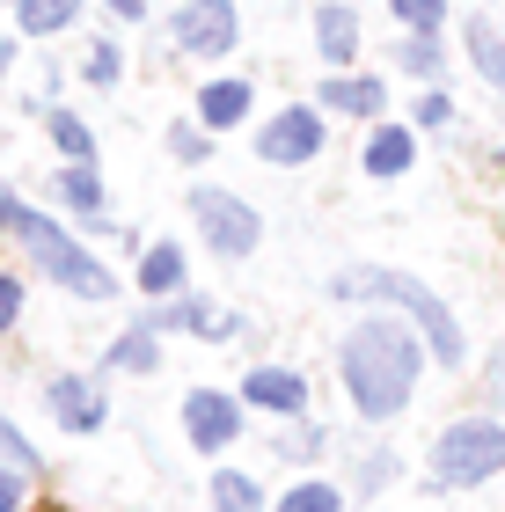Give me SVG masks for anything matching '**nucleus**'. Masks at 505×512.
Instances as JSON below:
<instances>
[{"label": "nucleus", "instance_id": "nucleus-1", "mask_svg": "<svg viewBox=\"0 0 505 512\" xmlns=\"http://www.w3.org/2000/svg\"><path fill=\"white\" fill-rule=\"evenodd\" d=\"M418 337L403 330V322H359L352 337H344V352H337V374H344V395H352V410L366 417V425H388V417H403L410 410V388H418Z\"/></svg>", "mask_w": 505, "mask_h": 512}, {"label": "nucleus", "instance_id": "nucleus-2", "mask_svg": "<svg viewBox=\"0 0 505 512\" xmlns=\"http://www.w3.org/2000/svg\"><path fill=\"white\" fill-rule=\"evenodd\" d=\"M337 300H396V308L425 330V352L440 359V366H462L469 359V344H462V322H454V308L440 293H425L418 278H403V271H381V264H352V271H337Z\"/></svg>", "mask_w": 505, "mask_h": 512}, {"label": "nucleus", "instance_id": "nucleus-3", "mask_svg": "<svg viewBox=\"0 0 505 512\" xmlns=\"http://www.w3.org/2000/svg\"><path fill=\"white\" fill-rule=\"evenodd\" d=\"M505 469V425L498 417H462L432 439V491H476Z\"/></svg>", "mask_w": 505, "mask_h": 512}, {"label": "nucleus", "instance_id": "nucleus-4", "mask_svg": "<svg viewBox=\"0 0 505 512\" xmlns=\"http://www.w3.org/2000/svg\"><path fill=\"white\" fill-rule=\"evenodd\" d=\"M15 235L30 242V256H37V264L59 278V286H74L81 300H110V271H103V264H96V256H88L81 242H66V235H59V227L44 220V213H22V227H15Z\"/></svg>", "mask_w": 505, "mask_h": 512}, {"label": "nucleus", "instance_id": "nucleus-5", "mask_svg": "<svg viewBox=\"0 0 505 512\" xmlns=\"http://www.w3.org/2000/svg\"><path fill=\"white\" fill-rule=\"evenodd\" d=\"M183 432H191L198 454H227V447L242 439V395L191 388V395H183Z\"/></svg>", "mask_w": 505, "mask_h": 512}, {"label": "nucleus", "instance_id": "nucleus-6", "mask_svg": "<svg viewBox=\"0 0 505 512\" xmlns=\"http://www.w3.org/2000/svg\"><path fill=\"white\" fill-rule=\"evenodd\" d=\"M176 44L191 59H213V52H235V8L227 0H183V8L169 15Z\"/></svg>", "mask_w": 505, "mask_h": 512}, {"label": "nucleus", "instance_id": "nucleus-7", "mask_svg": "<svg viewBox=\"0 0 505 512\" xmlns=\"http://www.w3.org/2000/svg\"><path fill=\"white\" fill-rule=\"evenodd\" d=\"M191 213L205 220V242H213L220 256H249V249H257V213H249L242 198H227V191H198V198H191Z\"/></svg>", "mask_w": 505, "mask_h": 512}, {"label": "nucleus", "instance_id": "nucleus-8", "mask_svg": "<svg viewBox=\"0 0 505 512\" xmlns=\"http://www.w3.org/2000/svg\"><path fill=\"white\" fill-rule=\"evenodd\" d=\"M44 403H52V417H59L66 432H81V439L110 425V403H103V388H96V381H81V374H59Z\"/></svg>", "mask_w": 505, "mask_h": 512}, {"label": "nucleus", "instance_id": "nucleus-9", "mask_svg": "<svg viewBox=\"0 0 505 512\" xmlns=\"http://www.w3.org/2000/svg\"><path fill=\"white\" fill-rule=\"evenodd\" d=\"M242 403H257L271 417H301L308 410V381L293 374V366H257V374L242 381Z\"/></svg>", "mask_w": 505, "mask_h": 512}, {"label": "nucleus", "instance_id": "nucleus-10", "mask_svg": "<svg viewBox=\"0 0 505 512\" xmlns=\"http://www.w3.org/2000/svg\"><path fill=\"white\" fill-rule=\"evenodd\" d=\"M323 147V118L315 110H286V118L264 125V161H308Z\"/></svg>", "mask_w": 505, "mask_h": 512}, {"label": "nucleus", "instance_id": "nucleus-11", "mask_svg": "<svg viewBox=\"0 0 505 512\" xmlns=\"http://www.w3.org/2000/svg\"><path fill=\"white\" fill-rule=\"evenodd\" d=\"M315 44H323L330 66H344V59L359 52V15L352 8H323V15H315Z\"/></svg>", "mask_w": 505, "mask_h": 512}, {"label": "nucleus", "instance_id": "nucleus-12", "mask_svg": "<svg viewBox=\"0 0 505 512\" xmlns=\"http://www.w3.org/2000/svg\"><path fill=\"white\" fill-rule=\"evenodd\" d=\"M410 154H418V139H410L403 125H381L374 139H366V169H374V176H403Z\"/></svg>", "mask_w": 505, "mask_h": 512}, {"label": "nucleus", "instance_id": "nucleus-13", "mask_svg": "<svg viewBox=\"0 0 505 512\" xmlns=\"http://www.w3.org/2000/svg\"><path fill=\"white\" fill-rule=\"evenodd\" d=\"M381 103H388V96H381V81H359V74H352V81L337 74V81L323 88V110H344V118H374Z\"/></svg>", "mask_w": 505, "mask_h": 512}, {"label": "nucleus", "instance_id": "nucleus-14", "mask_svg": "<svg viewBox=\"0 0 505 512\" xmlns=\"http://www.w3.org/2000/svg\"><path fill=\"white\" fill-rule=\"evenodd\" d=\"M462 37H469V59H476V74H484V81L498 88V96H505V37L491 30V22H484V15H476V22H469V30H462Z\"/></svg>", "mask_w": 505, "mask_h": 512}, {"label": "nucleus", "instance_id": "nucleus-15", "mask_svg": "<svg viewBox=\"0 0 505 512\" xmlns=\"http://www.w3.org/2000/svg\"><path fill=\"white\" fill-rule=\"evenodd\" d=\"M183 286V249L176 242H162V249H147L140 256V293H154V300H169Z\"/></svg>", "mask_w": 505, "mask_h": 512}, {"label": "nucleus", "instance_id": "nucleus-16", "mask_svg": "<svg viewBox=\"0 0 505 512\" xmlns=\"http://www.w3.org/2000/svg\"><path fill=\"white\" fill-rule=\"evenodd\" d=\"M242 110H249V81H213V88L198 96V118L213 125V132H227V125L242 118Z\"/></svg>", "mask_w": 505, "mask_h": 512}, {"label": "nucleus", "instance_id": "nucleus-17", "mask_svg": "<svg viewBox=\"0 0 505 512\" xmlns=\"http://www.w3.org/2000/svg\"><path fill=\"white\" fill-rule=\"evenodd\" d=\"M213 512H264V491L242 469H220L213 476Z\"/></svg>", "mask_w": 505, "mask_h": 512}, {"label": "nucleus", "instance_id": "nucleus-18", "mask_svg": "<svg viewBox=\"0 0 505 512\" xmlns=\"http://www.w3.org/2000/svg\"><path fill=\"white\" fill-rule=\"evenodd\" d=\"M110 366H125V374H154V366H162V352H154V330L118 337V344H110Z\"/></svg>", "mask_w": 505, "mask_h": 512}, {"label": "nucleus", "instance_id": "nucleus-19", "mask_svg": "<svg viewBox=\"0 0 505 512\" xmlns=\"http://www.w3.org/2000/svg\"><path fill=\"white\" fill-rule=\"evenodd\" d=\"M15 8H22V30L52 37V30H66V22H74V8H81V0H15Z\"/></svg>", "mask_w": 505, "mask_h": 512}, {"label": "nucleus", "instance_id": "nucleus-20", "mask_svg": "<svg viewBox=\"0 0 505 512\" xmlns=\"http://www.w3.org/2000/svg\"><path fill=\"white\" fill-rule=\"evenodd\" d=\"M279 512H344V491L337 483H293L279 498Z\"/></svg>", "mask_w": 505, "mask_h": 512}, {"label": "nucleus", "instance_id": "nucleus-21", "mask_svg": "<svg viewBox=\"0 0 505 512\" xmlns=\"http://www.w3.org/2000/svg\"><path fill=\"white\" fill-rule=\"evenodd\" d=\"M0 461H8V469H22V476H44V461H37V447L30 439H22L8 417H0Z\"/></svg>", "mask_w": 505, "mask_h": 512}, {"label": "nucleus", "instance_id": "nucleus-22", "mask_svg": "<svg viewBox=\"0 0 505 512\" xmlns=\"http://www.w3.org/2000/svg\"><path fill=\"white\" fill-rule=\"evenodd\" d=\"M403 66H410L418 81H432V74H440V44H432V30H410V44H403Z\"/></svg>", "mask_w": 505, "mask_h": 512}, {"label": "nucleus", "instance_id": "nucleus-23", "mask_svg": "<svg viewBox=\"0 0 505 512\" xmlns=\"http://www.w3.org/2000/svg\"><path fill=\"white\" fill-rule=\"evenodd\" d=\"M286 425L293 432H279V461H308L315 447H323V432H315V425H301V417H286Z\"/></svg>", "mask_w": 505, "mask_h": 512}, {"label": "nucleus", "instance_id": "nucleus-24", "mask_svg": "<svg viewBox=\"0 0 505 512\" xmlns=\"http://www.w3.org/2000/svg\"><path fill=\"white\" fill-rule=\"evenodd\" d=\"M388 8H396V22H410V30H440L447 0H388Z\"/></svg>", "mask_w": 505, "mask_h": 512}, {"label": "nucleus", "instance_id": "nucleus-25", "mask_svg": "<svg viewBox=\"0 0 505 512\" xmlns=\"http://www.w3.org/2000/svg\"><path fill=\"white\" fill-rule=\"evenodd\" d=\"M59 198H66V205H81V213H88V205L103 198V183L88 176V169H66V176H59Z\"/></svg>", "mask_w": 505, "mask_h": 512}, {"label": "nucleus", "instance_id": "nucleus-26", "mask_svg": "<svg viewBox=\"0 0 505 512\" xmlns=\"http://www.w3.org/2000/svg\"><path fill=\"white\" fill-rule=\"evenodd\" d=\"M52 139H59V147L74 154V161H88V125H81V118H66V110H52Z\"/></svg>", "mask_w": 505, "mask_h": 512}, {"label": "nucleus", "instance_id": "nucleus-27", "mask_svg": "<svg viewBox=\"0 0 505 512\" xmlns=\"http://www.w3.org/2000/svg\"><path fill=\"white\" fill-rule=\"evenodd\" d=\"M388 476H396V454H381V447H374V454L359 461V491H381Z\"/></svg>", "mask_w": 505, "mask_h": 512}, {"label": "nucleus", "instance_id": "nucleus-28", "mask_svg": "<svg viewBox=\"0 0 505 512\" xmlns=\"http://www.w3.org/2000/svg\"><path fill=\"white\" fill-rule=\"evenodd\" d=\"M15 315H22V278L0 271V330H15Z\"/></svg>", "mask_w": 505, "mask_h": 512}, {"label": "nucleus", "instance_id": "nucleus-29", "mask_svg": "<svg viewBox=\"0 0 505 512\" xmlns=\"http://www.w3.org/2000/svg\"><path fill=\"white\" fill-rule=\"evenodd\" d=\"M22 483H30L22 469H0V512H22V498H30V491H22Z\"/></svg>", "mask_w": 505, "mask_h": 512}, {"label": "nucleus", "instance_id": "nucleus-30", "mask_svg": "<svg viewBox=\"0 0 505 512\" xmlns=\"http://www.w3.org/2000/svg\"><path fill=\"white\" fill-rule=\"evenodd\" d=\"M88 81H118V44H96V59H88Z\"/></svg>", "mask_w": 505, "mask_h": 512}, {"label": "nucleus", "instance_id": "nucleus-31", "mask_svg": "<svg viewBox=\"0 0 505 512\" xmlns=\"http://www.w3.org/2000/svg\"><path fill=\"white\" fill-rule=\"evenodd\" d=\"M169 147H176L183 161H198V154H205V132H191V125H176V132H169Z\"/></svg>", "mask_w": 505, "mask_h": 512}, {"label": "nucleus", "instance_id": "nucleus-32", "mask_svg": "<svg viewBox=\"0 0 505 512\" xmlns=\"http://www.w3.org/2000/svg\"><path fill=\"white\" fill-rule=\"evenodd\" d=\"M447 118H454L447 96H425V103H418V125H447Z\"/></svg>", "mask_w": 505, "mask_h": 512}, {"label": "nucleus", "instance_id": "nucleus-33", "mask_svg": "<svg viewBox=\"0 0 505 512\" xmlns=\"http://www.w3.org/2000/svg\"><path fill=\"white\" fill-rule=\"evenodd\" d=\"M0 227H22V198L8 191V183H0Z\"/></svg>", "mask_w": 505, "mask_h": 512}, {"label": "nucleus", "instance_id": "nucleus-34", "mask_svg": "<svg viewBox=\"0 0 505 512\" xmlns=\"http://www.w3.org/2000/svg\"><path fill=\"white\" fill-rule=\"evenodd\" d=\"M8 59H15V44H0V74H8Z\"/></svg>", "mask_w": 505, "mask_h": 512}]
</instances>
